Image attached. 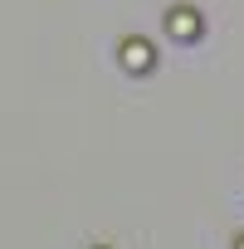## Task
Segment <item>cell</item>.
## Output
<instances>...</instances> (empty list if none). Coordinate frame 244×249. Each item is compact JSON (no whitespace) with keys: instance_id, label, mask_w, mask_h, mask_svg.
Wrapping results in <instances>:
<instances>
[{"instance_id":"cell-1","label":"cell","mask_w":244,"mask_h":249,"mask_svg":"<svg viewBox=\"0 0 244 249\" xmlns=\"http://www.w3.org/2000/svg\"><path fill=\"white\" fill-rule=\"evenodd\" d=\"M171 30H176V35H186V30L195 35V15H186V10H176V15H171Z\"/></svg>"}]
</instances>
